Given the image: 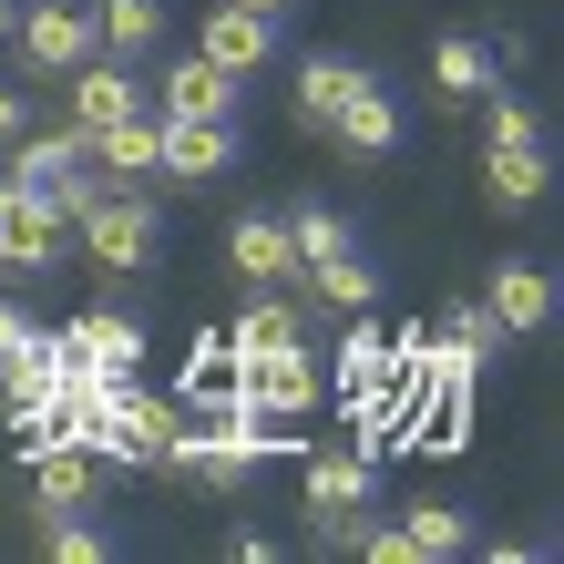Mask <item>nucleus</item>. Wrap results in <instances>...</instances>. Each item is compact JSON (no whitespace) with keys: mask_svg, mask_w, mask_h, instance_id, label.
<instances>
[{"mask_svg":"<svg viewBox=\"0 0 564 564\" xmlns=\"http://www.w3.org/2000/svg\"><path fill=\"white\" fill-rule=\"evenodd\" d=\"M73 134H104V123H123V113H144V83H134V62H113V52H93V62H73Z\"/></svg>","mask_w":564,"mask_h":564,"instance_id":"obj_13","label":"nucleus"},{"mask_svg":"<svg viewBox=\"0 0 564 564\" xmlns=\"http://www.w3.org/2000/svg\"><path fill=\"white\" fill-rule=\"evenodd\" d=\"M492 83H503V42H482V31H452V42L431 52V93H442V104H482Z\"/></svg>","mask_w":564,"mask_h":564,"instance_id":"obj_17","label":"nucleus"},{"mask_svg":"<svg viewBox=\"0 0 564 564\" xmlns=\"http://www.w3.org/2000/svg\"><path fill=\"white\" fill-rule=\"evenodd\" d=\"M328 380H339V401H359V390H390V328L370 308H349L339 328V359H328Z\"/></svg>","mask_w":564,"mask_h":564,"instance_id":"obj_20","label":"nucleus"},{"mask_svg":"<svg viewBox=\"0 0 564 564\" xmlns=\"http://www.w3.org/2000/svg\"><path fill=\"white\" fill-rule=\"evenodd\" d=\"M11 52H21V73L62 83L73 62H93V0H21L11 11Z\"/></svg>","mask_w":564,"mask_h":564,"instance_id":"obj_5","label":"nucleus"},{"mask_svg":"<svg viewBox=\"0 0 564 564\" xmlns=\"http://www.w3.org/2000/svg\"><path fill=\"white\" fill-rule=\"evenodd\" d=\"M52 513H93V452L83 442L31 452V523H52Z\"/></svg>","mask_w":564,"mask_h":564,"instance_id":"obj_14","label":"nucleus"},{"mask_svg":"<svg viewBox=\"0 0 564 564\" xmlns=\"http://www.w3.org/2000/svg\"><path fill=\"white\" fill-rule=\"evenodd\" d=\"M268 452H278V431L257 421V411H237V401H226L216 421H175V442H164V462H154V473H195L206 492H247Z\"/></svg>","mask_w":564,"mask_h":564,"instance_id":"obj_1","label":"nucleus"},{"mask_svg":"<svg viewBox=\"0 0 564 564\" xmlns=\"http://www.w3.org/2000/svg\"><path fill=\"white\" fill-rule=\"evenodd\" d=\"M62 349L93 359V370H134V359H144V318L134 308H83L73 328H62Z\"/></svg>","mask_w":564,"mask_h":564,"instance_id":"obj_19","label":"nucleus"},{"mask_svg":"<svg viewBox=\"0 0 564 564\" xmlns=\"http://www.w3.org/2000/svg\"><path fill=\"white\" fill-rule=\"evenodd\" d=\"M83 154H93L83 134H21V144H11V175H21V185H52V175H73Z\"/></svg>","mask_w":564,"mask_h":564,"instance_id":"obj_27","label":"nucleus"},{"mask_svg":"<svg viewBox=\"0 0 564 564\" xmlns=\"http://www.w3.org/2000/svg\"><path fill=\"white\" fill-rule=\"evenodd\" d=\"M42 339H52V328L31 318V308H11V297H0V390H11L31 359H42Z\"/></svg>","mask_w":564,"mask_h":564,"instance_id":"obj_30","label":"nucleus"},{"mask_svg":"<svg viewBox=\"0 0 564 564\" xmlns=\"http://www.w3.org/2000/svg\"><path fill=\"white\" fill-rule=\"evenodd\" d=\"M482 318L503 328V339H544L554 328V268L544 257H503L492 288H482Z\"/></svg>","mask_w":564,"mask_h":564,"instance_id":"obj_10","label":"nucleus"},{"mask_svg":"<svg viewBox=\"0 0 564 564\" xmlns=\"http://www.w3.org/2000/svg\"><path fill=\"white\" fill-rule=\"evenodd\" d=\"M278 42H288V11H247V0H216V11L195 21V52H206L216 73H237V83L268 73Z\"/></svg>","mask_w":564,"mask_h":564,"instance_id":"obj_7","label":"nucleus"},{"mask_svg":"<svg viewBox=\"0 0 564 564\" xmlns=\"http://www.w3.org/2000/svg\"><path fill=\"white\" fill-rule=\"evenodd\" d=\"M288 247H297V278H308V268H328V257H349L359 237H349V226L308 195V206H288Z\"/></svg>","mask_w":564,"mask_h":564,"instance_id":"obj_25","label":"nucleus"},{"mask_svg":"<svg viewBox=\"0 0 564 564\" xmlns=\"http://www.w3.org/2000/svg\"><path fill=\"white\" fill-rule=\"evenodd\" d=\"M226 401L257 411V421H297V411H318V401H328V370H318V349H308V339H288V349H247Z\"/></svg>","mask_w":564,"mask_h":564,"instance_id":"obj_3","label":"nucleus"},{"mask_svg":"<svg viewBox=\"0 0 564 564\" xmlns=\"http://www.w3.org/2000/svg\"><path fill=\"white\" fill-rule=\"evenodd\" d=\"M226 268L247 288H297V247H288V216H237L226 226Z\"/></svg>","mask_w":564,"mask_h":564,"instance_id":"obj_15","label":"nucleus"},{"mask_svg":"<svg viewBox=\"0 0 564 564\" xmlns=\"http://www.w3.org/2000/svg\"><path fill=\"white\" fill-rule=\"evenodd\" d=\"M308 288H318V297H328V308H339V318H349V308H370V297H380V268H370V257H359V247H349V257H328V268H308Z\"/></svg>","mask_w":564,"mask_h":564,"instance_id":"obj_26","label":"nucleus"},{"mask_svg":"<svg viewBox=\"0 0 564 564\" xmlns=\"http://www.w3.org/2000/svg\"><path fill=\"white\" fill-rule=\"evenodd\" d=\"M370 503H380V452H308V544L318 554H349Z\"/></svg>","mask_w":564,"mask_h":564,"instance_id":"obj_2","label":"nucleus"},{"mask_svg":"<svg viewBox=\"0 0 564 564\" xmlns=\"http://www.w3.org/2000/svg\"><path fill=\"white\" fill-rule=\"evenodd\" d=\"M154 247H164V216H154V195L144 185H104V206H93L73 226V257H93V268H154Z\"/></svg>","mask_w":564,"mask_h":564,"instance_id":"obj_4","label":"nucleus"},{"mask_svg":"<svg viewBox=\"0 0 564 564\" xmlns=\"http://www.w3.org/2000/svg\"><path fill=\"white\" fill-rule=\"evenodd\" d=\"M31 134V93H11V83H0V154H11Z\"/></svg>","mask_w":564,"mask_h":564,"instance_id":"obj_31","label":"nucleus"},{"mask_svg":"<svg viewBox=\"0 0 564 564\" xmlns=\"http://www.w3.org/2000/svg\"><path fill=\"white\" fill-rule=\"evenodd\" d=\"M185 401H154V390H134V370H123L113 411H104V442H93V462H164V442H175Z\"/></svg>","mask_w":564,"mask_h":564,"instance_id":"obj_8","label":"nucleus"},{"mask_svg":"<svg viewBox=\"0 0 564 564\" xmlns=\"http://www.w3.org/2000/svg\"><path fill=\"white\" fill-rule=\"evenodd\" d=\"M359 73H370V62H349V52H308V62H297V123L318 134V123L339 113V93H349Z\"/></svg>","mask_w":564,"mask_h":564,"instance_id":"obj_24","label":"nucleus"},{"mask_svg":"<svg viewBox=\"0 0 564 564\" xmlns=\"http://www.w3.org/2000/svg\"><path fill=\"white\" fill-rule=\"evenodd\" d=\"M11 11H21V0H0V42H11Z\"/></svg>","mask_w":564,"mask_h":564,"instance_id":"obj_32","label":"nucleus"},{"mask_svg":"<svg viewBox=\"0 0 564 564\" xmlns=\"http://www.w3.org/2000/svg\"><path fill=\"white\" fill-rule=\"evenodd\" d=\"M247 11H288V0H247Z\"/></svg>","mask_w":564,"mask_h":564,"instance_id":"obj_34","label":"nucleus"},{"mask_svg":"<svg viewBox=\"0 0 564 564\" xmlns=\"http://www.w3.org/2000/svg\"><path fill=\"white\" fill-rule=\"evenodd\" d=\"M0 206H11V164H0Z\"/></svg>","mask_w":564,"mask_h":564,"instance_id":"obj_33","label":"nucleus"},{"mask_svg":"<svg viewBox=\"0 0 564 564\" xmlns=\"http://www.w3.org/2000/svg\"><path fill=\"white\" fill-rule=\"evenodd\" d=\"M503 144H544V123H534V104H523V93L492 83V93H482V154H503Z\"/></svg>","mask_w":564,"mask_h":564,"instance_id":"obj_28","label":"nucleus"},{"mask_svg":"<svg viewBox=\"0 0 564 564\" xmlns=\"http://www.w3.org/2000/svg\"><path fill=\"white\" fill-rule=\"evenodd\" d=\"M62 257H73V226H62V206H52L42 185L11 175V206H0V268H11V278H52Z\"/></svg>","mask_w":564,"mask_h":564,"instance_id":"obj_6","label":"nucleus"},{"mask_svg":"<svg viewBox=\"0 0 564 564\" xmlns=\"http://www.w3.org/2000/svg\"><path fill=\"white\" fill-rule=\"evenodd\" d=\"M237 93H247L237 73H216V62H206V52H185V62H175V73H164V83L144 93V104H154L164 123H226V113H237Z\"/></svg>","mask_w":564,"mask_h":564,"instance_id":"obj_12","label":"nucleus"},{"mask_svg":"<svg viewBox=\"0 0 564 564\" xmlns=\"http://www.w3.org/2000/svg\"><path fill=\"white\" fill-rule=\"evenodd\" d=\"M93 52H113V62L164 52V0H93Z\"/></svg>","mask_w":564,"mask_h":564,"instance_id":"obj_22","label":"nucleus"},{"mask_svg":"<svg viewBox=\"0 0 564 564\" xmlns=\"http://www.w3.org/2000/svg\"><path fill=\"white\" fill-rule=\"evenodd\" d=\"M42 544H52V564H104V554H113V534H104L93 513H52Z\"/></svg>","mask_w":564,"mask_h":564,"instance_id":"obj_29","label":"nucleus"},{"mask_svg":"<svg viewBox=\"0 0 564 564\" xmlns=\"http://www.w3.org/2000/svg\"><path fill=\"white\" fill-rule=\"evenodd\" d=\"M288 339H308V308H297L288 288H257L237 328H226V359H247V349H288Z\"/></svg>","mask_w":564,"mask_h":564,"instance_id":"obj_21","label":"nucleus"},{"mask_svg":"<svg viewBox=\"0 0 564 564\" xmlns=\"http://www.w3.org/2000/svg\"><path fill=\"white\" fill-rule=\"evenodd\" d=\"M482 534H473V513H462V503H411L401 513V554L411 564H452V554H473Z\"/></svg>","mask_w":564,"mask_h":564,"instance_id":"obj_23","label":"nucleus"},{"mask_svg":"<svg viewBox=\"0 0 564 564\" xmlns=\"http://www.w3.org/2000/svg\"><path fill=\"white\" fill-rule=\"evenodd\" d=\"M83 144H93V164H104V185H154L164 123H154V104H144V113H123V123H104V134H83Z\"/></svg>","mask_w":564,"mask_h":564,"instance_id":"obj_16","label":"nucleus"},{"mask_svg":"<svg viewBox=\"0 0 564 564\" xmlns=\"http://www.w3.org/2000/svg\"><path fill=\"white\" fill-rule=\"evenodd\" d=\"M318 134H339V154H359V164H390V154H401V93H390L380 73H359Z\"/></svg>","mask_w":564,"mask_h":564,"instance_id":"obj_9","label":"nucleus"},{"mask_svg":"<svg viewBox=\"0 0 564 564\" xmlns=\"http://www.w3.org/2000/svg\"><path fill=\"white\" fill-rule=\"evenodd\" d=\"M164 123V113H154ZM247 164V123L226 113V123H164V164L154 175H175V185H216V175H237Z\"/></svg>","mask_w":564,"mask_h":564,"instance_id":"obj_11","label":"nucleus"},{"mask_svg":"<svg viewBox=\"0 0 564 564\" xmlns=\"http://www.w3.org/2000/svg\"><path fill=\"white\" fill-rule=\"evenodd\" d=\"M482 195H492V216H534L544 195H554L544 144H503V154H482Z\"/></svg>","mask_w":564,"mask_h":564,"instance_id":"obj_18","label":"nucleus"}]
</instances>
